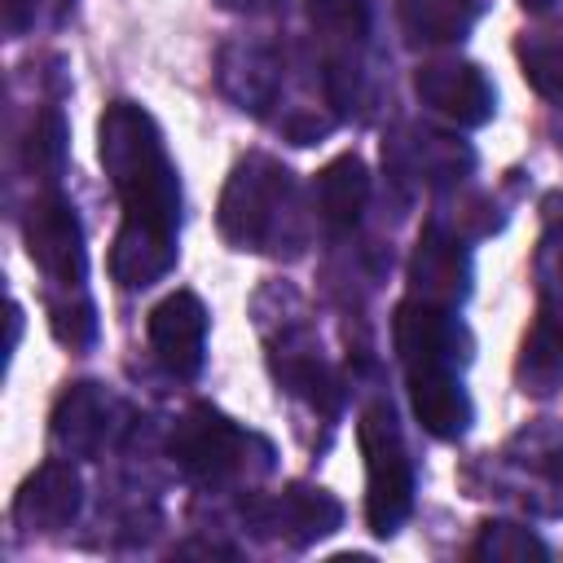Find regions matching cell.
<instances>
[{"label": "cell", "mask_w": 563, "mask_h": 563, "mask_svg": "<svg viewBox=\"0 0 563 563\" xmlns=\"http://www.w3.org/2000/svg\"><path fill=\"white\" fill-rule=\"evenodd\" d=\"M114 413H119V400L101 383H75L53 405V427H48L53 444L66 457H92L106 449L114 431Z\"/></svg>", "instance_id": "7c38bea8"}, {"label": "cell", "mask_w": 563, "mask_h": 563, "mask_svg": "<svg viewBox=\"0 0 563 563\" xmlns=\"http://www.w3.org/2000/svg\"><path fill=\"white\" fill-rule=\"evenodd\" d=\"M519 4H523V9H532V13H545L554 0H519Z\"/></svg>", "instance_id": "484cf974"}, {"label": "cell", "mask_w": 563, "mask_h": 563, "mask_svg": "<svg viewBox=\"0 0 563 563\" xmlns=\"http://www.w3.org/2000/svg\"><path fill=\"white\" fill-rule=\"evenodd\" d=\"M365 457V523L374 537H396L413 510V462L387 400H369L356 422Z\"/></svg>", "instance_id": "3957f363"}, {"label": "cell", "mask_w": 563, "mask_h": 563, "mask_svg": "<svg viewBox=\"0 0 563 563\" xmlns=\"http://www.w3.org/2000/svg\"><path fill=\"white\" fill-rule=\"evenodd\" d=\"M365 198H369V172L356 154L330 158L312 180V207H317L321 224L334 233H347L361 220Z\"/></svg>", "instance_id": "2e32d148"}, {"label": "cell", "mask_w": 563, "mask_h": 563, "mask_svg": "<svg viewBox=\"0 0 563 563\" xmlns=\"http://www.w3.org/2000/svg\"><path fill=\"white\" fill-rule=\"evenodd\" d=\"M405 383H409V405H413L418 422L435 440H462L466 435V427L475 422V405H471L453 365L405 369Z\"/></svg>", "instance_id": "4fadbf2b"}, {"label": "cell", "mask_w": 563, "mask_h": 563, "mask_svg": "<svg viewBox=\"0 0 563 563\" xmlns=\"http://www.w3.org/2000/svg\"><path fill=\"white\" fill-rule=\"evenodd\" d=\"M391 339L400 352L405 369H427V365H453L462 369L471 356V334L466 325L453 317V308L444 303H427V299H405L391 317Z\"/></svg>", "instance_id": "52a82bcc"}, {"label": "cell", "mask_w": 563, "mask_h": 563, "mask_svg": "<svg viewBox=\"0 0 563 563\" xmlns=\"http://www.w3.org/2000/svg\"><path fill=\"white\" fill-rule=\"evenodd\" d=\"M343 523V501L325 488L312 484H286L268 506H264V528L273 537H282L295 550L317 545L321 537H330Z\"/></svg>", "instance_id": "5bb4252c"}, {"label": "cell", "mask_w": 563, "mask_h": 563, "mask_svg": "<svg viewBox=\"0 0 563 563\" xmlns=\"http://www.w3.org/2000/svg\"><path fill=\"white\" fill-rule=\"evenodd\" d=\"M251 444H260V435L242 431L233 418H224L211 405H194L172 431V457L198 484H224L242 475Z\"/></svg>", "instance_id": "5b68a950"}, {"label": "cell", "mask_w": 563, "mask_h": 563, "mask_svg": "<svg viewBox=\"0 0 563 563\" xmlns=\"http://www.w3.org/2000/svg\"><path fill=\"white\" fill-rule=\"evenodd\" d=\"M22 163L26 172L44 176V180H57L62 167H66V119L62 110H40L26 128V141H22Z\"/></svg>", "instance_id": "44dd1931"}, {"label": "cell", "mask_w": 563, "mask_h": 563, "mask_svg": "<svg viewBox=\"0 0 563 563\" xmlns=\"http://www.w3.org/2000/svg\"><path fill=\"white\" fill-rule=\"evenodd\" d=\"M35 4L40 0H0V9H4V35L9 40H22L35 26Z\"/></svg>", "instance_id": "cb8c5ba5"}, {"label": "cell", "mask_w": 563, "mask_h": 563, "mask_svg": "<svg viewBox=\"0 0 563 563\" xmlns=\"http://www.w3.org/2000/svg\"><path fill=\"white\" fill-rule=\"evenodd\" d=\"M383 154H391V163L427 185H449V180H462L475 163V154L453 141V136H440V132H418L413 141H391Z\"/></svg>", "instance_id": "e0dca14e"}, {"label": "cell", "mask_w": 563, "mask_h": 563, "mask_svg": "<svg viewBox=\"0 0 563 563\" xmlns=\"http://www.w3.org/2000/svg\"><path fill=\"white\" fill-rule=\"evenodd\" d=\"M150 347L176 378H194L207 361V308L194 290H172L150 308Z\"/></svg>", "instance_id": "9c48e42d"}, {"label": "cell", "mask_w": 563, "mask_h": 563, "mask_svg": "<svg viewBox=\"0 0 563 563\" xmlns=\"http://www.w3.org/2000/svg\"><path fill=\"white\" fill-rule=\"evenodd\" d=\"M471 559H493V563H519V559H545V541L523 528V523H510V519H493L479 528V537L471 541L466 550Z\"/></svg>", "instance_id": "7402d4cb"}, {"label": "cell", "mask_w": 563, "mask_h": 563, "mask_svg": "<svg viewBox=\"0 0 563 563\" xmlns=\"http://www.w3.org/2000/svg\"><path fill=\"white\" fill-rule=\"evenodd\" d=\"M84 506V479L66 457H48L35 475L22 479L13 497V523L22 532H62Z\"/></svg>", "instance_id": "8fae6325"}, {"label": "cell", "mask_w": 563, "mask_h": 563, "mask_svg": "<svg viewBox=\"0 0 563 563\" xmlns=\"http://www.w3.org/2000/svg\"><path fill=\"white\" fill-rule=\"evenodd\" d=\"M515 444L523 449L519 453V466L523 475H532L550 497V515H563V435L550 431V427H532V431H519Z\"/></svg>", "instance_id": "ffe728a7"}, {"label": "cell", "mask_w": 563, "mask_h": 563, "mask_svg": "<svg viewBox=\"0 0 563 563\" xmlns=\"http://www.w3.org/2000/svg\"><path fill=\"white\" fill-rule=\"evenodd\" d=\"M493 0H396V18L409 44H462Z\"/></svg>", "instance_id": "9a60e30c"}, {"label": "cell", "mask_w": 563, "mask_h": 563, "mask_svg": "<svg viewBox=\"0 0 563 563\" xmlns=\"http://www.w3.org/2000/svg\"><path fill=\"white\" fill-rule=\"evenodd\" d=\"M97 154L123 198V224L110 246V277L128 290L154 286L176 264L180 176L167 158L163 132L136 101H114L97 128Z\"/></svg>", "instance_id": "6da1fadb"}, {"label": "cell", "mask_w": 563, "mask_h": 563, "mask_svg": "<svg viewBox=\"0 0 563 563\" xmlns=\"http://www.w3.org/2000/svg\"><path fill=\"white\" fill-rule=\"evenodd\" d=\"M409 290H413V299L444 303V308L466 299V290H471V255L444 224H427L418 233L413 255H409Z\"/></svg>", "instance_id": "30bf717a"}, {"label": "cell", "mask_w": 563, "mask_h": 563, "mask_svg": "<svg viewBox=\"0 0 563 563\" xmlns=\"http://www.w3.org/2000/svg\"><path fill=\"white\" fill-rule=\"evenodd\" d=\"M519 66H523V79L550 97V101H563V26H537V31H523L519 44Z\"/></svg>", "instance_id": "d6986e66"}, {"label": "cell", "mask_w": 563, "mask_h": 563, "mask_svg": "<svg viewBox=\"0 0 563 563\" xmlns=\"http://www.w3.org/2000/svg\"><path fill=\"white\" fill-rule=\"evenodd\" d=\"M515 378L523 391H537V396L563 383V317H537V325L519 347Z\"/></svg>", "instance_id": "ac0fdd59"}, {"label": "cell", "mask_w": 563, "mask_h": 563, "mask_svg": "<svg viewBox=\"0 0 563 563\" xmlns=\"http://www.w3.org/2000/svg\"><path fill=\"white\" fill-rule=\"evenodd\" d=\"M413 92L422 106H431L457 128H479L497 110V88L488 84V75L475 62H457V57L422 62L413 70Z\"/></svg>", "instance_id": "ba28073f"}, {"label": "cell", "mask_w": 563, "mask_h": 563, "mask_svg": "<svg viewBox=\"0 0 563 563\" xmlns=\"http://www.w3.org/2000/svg\"><path fill=\"white\" fill-rule=\"evenodd\" d=\"M26 255L31 264L66 286V290H79L84 277H88V246H84V224L70 207V198L62 194H40L31 207H26Z\"/></svg>", "instance_id": "8992f818"}, {"label": "cell", "mask_w": 563, "mask_h": 563, "mask_svg": "<svg viewBox=\"0 0 563 563\" xmlns=\"http://www.w3.org/2000/svg\"><path fill=\"white\" fill-rule=\"evenodd\" d=\"M48 325H53V339L66 343V347H92L97 339V308L92 299H66V303H48Z\"/></svg>", "instance_id": "603a6c76"}, {"label": "cell", "mask_w": 563, "mask_h": 563, "mask_svg": "<svg viewBox=\"0 0 563 563\" xmlns=\"http://www.w3.org/2000/svg\"><path fill=\"white\" fill-rule=\"evenodd\" d=\"M220 233L233 251H299L295 180L268 154H246L220 194Z\"/></svg>", "instance_id": "7a4b0ae2"}, {"label": "cell", "mask_w": 563, "mask_h": 563, "mask_svg": "<svg viewBox=\"0 0 563 563\" xmlns=\"http://www.w3.org/2000/svg\"><path fill=\"white\" fill-rule=\"evenodd\" d=\"M308 22L321 44V84L339 114H347L361 97V53L369 35L365 0H303Z\"/></svg>", "instance_id": "277c9868"}, {"label": "cell", "mask_w": 563, "mask_h": 563, "mask_svg": "<svg viewBox=\"0 0 563 563\" xmlns=\"http://www.w3.org/2000/svg\"><path fill=\"white\" fill-rule=\"evenodd\" d=\"M216 4H224V9H264L273 0H216Z\"/></svg>", "instance_id": "d4e9b609"}]
</instances>
